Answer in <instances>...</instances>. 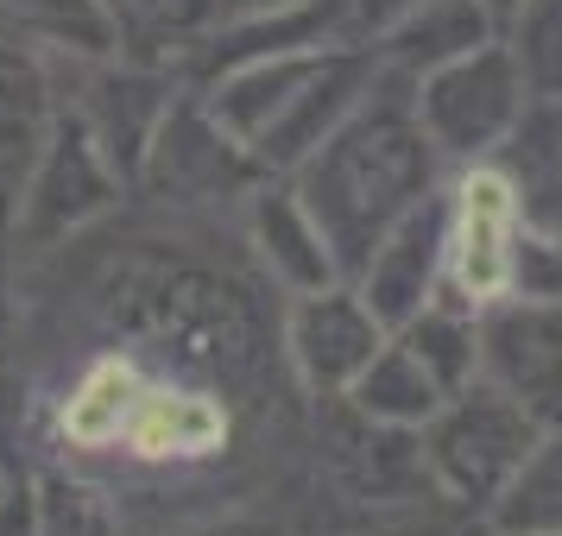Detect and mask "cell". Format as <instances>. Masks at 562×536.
Wrapping results in <instances>:
<instances>
[{"instance_id":"4dcf8cb0","label":"cell","mask_w":562,"mask_h":536,"mask_svg":"<svg viewBox=\"0 0 562 536\" xmlns=\"http://www.w3.org/2000/svg\"><path fill=\"white\" fill-rule=\"evenodd\" d=\"M0 7H7V0H0Z\"/></svg>"},{"instance_id":"3957f363","label":"cell","mask_w":562,"mask_h":536,"mask_svg":"<svg viewBox=\"0 0 562 536\" xmlns=\"http://www.w3.org/2000/svg\"><path fill=\"white\" fill-rule=\"evenodd\" d=\"M525 102H531V89H525V70H518L506 38H486L481 52L411 82V107H417V121H424L449 171L486 164L506 146V133L518 127Z\"/></svg>"},{"instance_id":"7a4b0ae2","label":"cell","mask_w":562,"mask_h":536,"mask_svg":"<svg viewBox=\"0 0 562 536\" xmlns=\"http://www.w3.org/2000/svg\"><path fill=\"white\" fill-rule=\"evenodd\" d=\"M543 430L550 423H537L531 410L512 404L506 391H493L486 379L461 385V391L442 398V410H436L430 423L417 430L424 435V480L456 511L486 517Z\"/></svg>"},{"instance_id":"d6986e66","label":"cell","mask_w":562,"mask_h":536,"mask_svg":"<svg viewBox=\"0 0 562 536\" xmlns=\"http://www.w3.org/2000/svg\"><path fill=\"white\" fill-rule=\"evenodd\" d=\"M32 524L38 536H121V505L102 480H89L82 467H32Z\"/></svg>"},{"instance_id":"6da1fadb","label":"cell","mask_w":562,"mask_h":536,"mask_svg":"<svg viewBox=\"0 0 562 536\" xmlns=\"http://www.w3.org/2000/svg\"><path fill=\"white\" fill-rule=\"evenodd\" d=\"M442 152L411 107V82L380 77L373 95L291 171L304 208L329 240L341 278H355L367 253L385 240L392 221H405L411 208L442 183Z\"/></svg>"},{"instance_id":"44dd1931","label":"cell","mask_w":562,"mask_h":536,"mask_svg":"<svg viewBox=\"0 0 562 536\" xmlns=\"http://www.w3.org/2000/svg\"><path fill=\"white\" fill-rule=\"evenodd\" d=\"M506 45L525 70L531 102L562 107V0H525V13L506 26Z\"/></svg>"},{"instance_id":"4316f807","label":"cell","mask_w":562,"mask_h":536,"mask_svg":"<svg viewBox=\"0 0 562 536\" xmlns=\"http://www.w3.org/2000/svg\"><path fill=\"white\" fill-rule=\"evenodd\" d=\"M486 536H525V531H486ZM550 536H562V531H550Z\"/></svg>"},{"instance_id":"d4e9b609","label":"cell","mask_w":562,"mask_h":536,"mask_svg":"<svg viewBox=\"0 0 562 536\" xmlns=\"http://www.w3.org/2000/svg\"><path fill=\"white\" fill-rule=\"evenodd\" d=\"M190 536H279V524H259V517H228V524H209Z\"/></svg>"},{"instance_id":"e0dca14e","label":"cell","mask_w":562,"mask_h":536,"mask_svg":"<svg viewBox=\"0 0 562 536\" xmlns=\"http://www.w3.org/2000/svg\"><path fill=\"white\" fill-rule=\"evenodd\" d=\"M57 77L52 57L32 52L26 38L0 32V158H32L57 121Z\"/></svg>"},{"instance_id":"277c9868","label":"cell","mask_w":562,"mask_h":536,"mask_svg":"<svg viewBox=\"0 0 562 536\" xmlns=\"http://www.w3.org/2000/svg\"><path fill=\"white\" fill-rule=\"evenodd\" d=\"M121 196H127V178L108 164L95 133L77 121V107H57L52 133L38 139L20 178V240L32 247L70 240L89 221H102L108 208H121Z\"/></svg>"},{"instance_id":"cb8c5ba5","label":"cell","mask_w":562,"mask_h":536,"mask_svg":"<svg viewBox=\"0 0 562 536\" xmlns=\"http://www.w3.org/2000/svg\"><path fill=\"white\" fill-rule=\"evenodd\" d=\"M0 536H38L26 480H7V492H0Z\"/></svg>"},{"instance_id":"8992f818","label":"cell","mask_w":562,"mask_h":536,"mask_svg":"<svg viewBox=\"0 0 562 536\" xmlns=\"http://www.w3.org/2000/svg\"><path fill=\"white\" fill-rule=\"evenodd\" d=\"M385 322L367 309V297L355 290V278H335L323 290H304L291 297L279 322V341H284V360L304 385L310 398H341L355 373L385 347Z\"/></svg>"},{"instance_id":"9a60e30c","label":"cell","mask_w":562,"mask_h":536,"mask_svg":"<svg viewBox=\"0 0 562 536\" xmlns=\"http://www.w3.org/2000/svg\"><path fill=\"white\" fill-rule=\"evenodd\" d=\"M486 164L506 178L512 203H518L525 221H543V228L562 221V107L525 102L518 127L506 133V146Z\"/></svg>"},{"instance_id":"ac0fdd59","label":"cell","mask_w":562,"mask_h":536,"mask_svg":"<svg viewBox=\"0 0 562 536\" xmlns=\"http://www.w3.org/2000/svg\"><path fill=\"white\" fill-rule=\"evenodd\" d=\"M398 341L430 366V379L442 391H461V385L481 379V304H468L449 284L398 329Z\"/></svg>"},{"instance_id":"7c38bea8","label":"cell","mask_w":562,"mask_h":536,"mask_svg":"<svg viewBox=\"0 0 562 536\" xmlns=\"http://www.w3.org/2000/svg\"><path fill=\"white\" fill-rule=\"evenodd\" d=\"M247 247L266 265V278L279 284L284 297H304V290H323V284L341 278L329 240L316 228V215L304 208L297 183L291 178H259L247 190Z\"/></svg>"},{"instance_id":"7402d4cb","label":"cell","mask_w":562,"mask_h":536,"mask_svg":"<svg viewBox=\"0 0 562 536\" xmlns=\"http://www.w3.org/2000/svg\"><path fill=\"white\" fill-rule=\"evenodd\" d=\"M499 297H531V304H562V240L557 228L543 221H525L512 228L506 247V290Z\"/></svg>"},{"instance_id":"f546056e","label":"cell","mask_w":562,"mask_h":536,"mask_svg":"<svg viewBox=\"0 0 562 536\" xmlns=\"http://www.w3.org/2000/svg\"><path fill=\"white\" fill-rule=\"evenodd\" d=\"M557 240H562V221H557Z\"/></svg>"},{"instance_id":"8fae6325","label":"cell","mask_w":562,"mask_h":536,"mask_svg":"<svg viewBox=\"0 0 562 536\" xmlns=\"http://www.w3.org/2000/svg\"><path fill=\"white\" fill-rule=\"evenodd\" d=\"M518 228V203H512L506 178L493 164L456 171L449 183V290L468 304H493L506 290V247Z\"/></svg>"},{"instance_id":"484cf974","label":"cell","mask_w":562,"mask_h":536,"mask_svg":"<svg viewBox=\"0 0 562 536\" xmlns=\"http://www.w3.org/2000/svg\"><path fill=\"white\" fill-rule=\"evenodd\" d=\"M481 7H486V20H493V32H499V38H506V26L525 13V0H481Z\"/></svg>"},{"instance_id":"52a82bcc","label":"cell","mask_w":562,"mask_h":536,"mask_svg":"<svg viewBox=\"0 0 562 536\" xmlns=\"http://www.w3.org/2000/svg\"><path fill=\"white\" fill-rule=\"evenodd\" d=\"M481 379L525 404L537 423H562V304H481Z\"/></svg>"},{"instance_id":"83f0119b","label":"cell","mask_w":562,"mask_h":536,"mask_svg":"<svg viewBox=\"0 0 562 536\" xmlns=\"http://www.w3.org/2000/svg\"><path fill=\"white\" fill-rule=\"evenodd\" d=\"M7 480H13V474H7V467H0V492H7Z\"/></svg>"},{"instance_id":"5bb4252c","label":"cell","mask_w":562,"mask_h":536,"mask_svg":"<svg viewBox=\"0 0 562 536\" xmlns=\"http://www.w3.org/2000/svg\"><path fill=\"white\" fill-rule=\"evenodd\" d=\"M442 398H449V391L430 379V366L411 354L398 334H385V347L367 360L355 373V385L341 391V404L355 410L360 423L392 430V435H417L436 410H442Z\"/></svg>"},{"instance_id":"ffe728a7","label":"cell","mask_w":562,"mask_h":536,"mask_svg":"<svg viewBox=\"0 0 562 536\" xmlns=\"http://www.w3.org/2000/svg\"><path fill=\"white\" fill-rule=\"evenodd\" d=\"M481 524L486 531H525V536L562 531V423L537 435V448L518 460V474L506 480V492L493 499Z\"/></svg>"},{"instance_id":"5b68a950","label":"cell","mask_w":562,"mask_h":536,"mask_svg":"<svg viewBox=\"0 0 562 536\" xmlns=\"http://www.w3.org/2000/svg\"><path fill=\"white\" fill-rule=\"evenodd\" d=\"M259 178H272V171L183 82L178 102L165 107V121H158L153 146H146V164H139V183L133 190H158V196L196 203V196H247Z\"/></svg>"},{"instance_id":"30bf717a","label":"cell","mask_w":562,"mask_h":536,"mask_svg":"<svg viewBox=\"0 0 562 536\" xmlns=\"http://www.w3.org/2000/svg\"><path fill=\"white\" fill-rule=\"evenodd\" d=\"M442 278H449V183H436L405 221L385 228V240L355 272V290L385 329L398 334L442 290Z\"/></svg>"},{"instance_id":"4fadbf2b","label":"cell","mask_w":562,"mask_h":536,"mask_svg":"<svg viewBox=\"0 0 562 536\" xmlns=\"http://www.w3.org/2000/svg\"><path fill=\"white\" fill-rule=\"evenodd\" d=\"M486 38H499V32H493L481 0H417L411 13H398L367 45H373L385 77L417 82V77H430V70H442V64H456V57L481 52Z\"/></svg>"},{"instance_id":"2e32d148","label":"cell","mask_w":562,"mask_h":536,"mask_svg":"<svg viewBox=\"0 0 562 536\" xmlns=\"http://www.w3.org/2000/svg\"><path fill=\"white\" fill-rule=\"evenodd\" d=\"M0 32L26 38L45 57H70V64H102V57L127 52V32L108 0H7Z\"/></svg>"},{"instance_id":"ba28073f","label":"cell","mask_w":562,"mask_h":536,"mask_svg":"<svg viewBox=\"0 0 562 536\" xmlns=\"http://www.w3.org/2000/svg\"><path fill=\"white\" fill-rule=\"evenodd\" d=\"M380 57L367 38H341L329 52L310 64V77L297 82V95L279 107V121L254 139V158L272 171V178H291L297 164H304L323 139H329L348 114H355L367 95H373V82H380Z\"/></svg>"},{"instance_id":"9c48e42d","label":"cell","mask_w":562,"mask_h":536,"mask_svg":"<svg viewBox=\"0 0 562 536\" xmlns=\"http://www.w3.org/2000/svg\"><path fill=\"white\" fill-rule=\"evenodd\" d=\"M82 89H77V121L95 133V146L108 152V164L127 178V190L139 183V164H146V146H153L165 107L178 102L183 77L158 70V64H139V57H102V64H77Z\"/></svg>"},{"instance_id":"f1b7e54d","label":"cell","mask_w":562,"mask_h":536,"mask_svg":"<svg viewBox=\"0 0 562 536\" xmlns=\"http://www.w3.org/2000/svg\"><path fill=\"white\" fill-rule=\"evenodd\" d=\"M247 7H272V0H247Z\"/></svg>"},{"instance_id":"603a6c76","label":"cell","mask_w":562,"mask_h":536,"mask_svg":"<svg viewBox=\"0 0 562 536\" xmlns=\"http://www.w3.org/2000/svg\"><path fill=\"white\" fill-rule=\"evenodd\" d=\"M348 7V26H355V38H380L398 13H411L417 0H341Z\"/></svg>"}]
</instances>
